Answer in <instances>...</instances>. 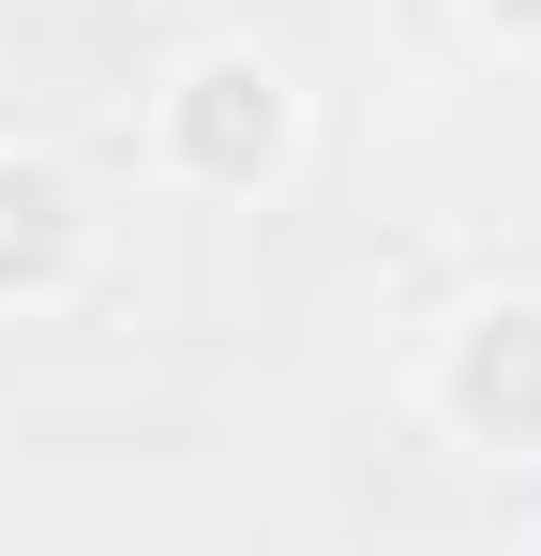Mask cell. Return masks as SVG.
<instances>
[{"label": "cell", "mask_w": 541, "mask_h": 556, "mask_svg": "<svg viewBox=\"0 0 541 556\" xmlns=\"http://www.w3.org/2000/svg\"><path fill=\"white\" fill-rule=\"evenodd\" d=\"M270 136H286V105H270L256 61H196V76H180V151H196L211 181H256Z\"/></svg>", "instance_id": "1"}, {"label": "cell", "mask_w": 541, "mask_h": 556, "mask_svg": "<svg viewBox=\"0 0 541 556\" xmlns=\"http://www.w3.org/2000/svg\"><path fill=\"white\" fill-rule=\"evenodd\" d=\"M61 256H76V195L0 151V301H15V286H61Z\"/></svg>", "instance_id": "2"}]
</instances>
